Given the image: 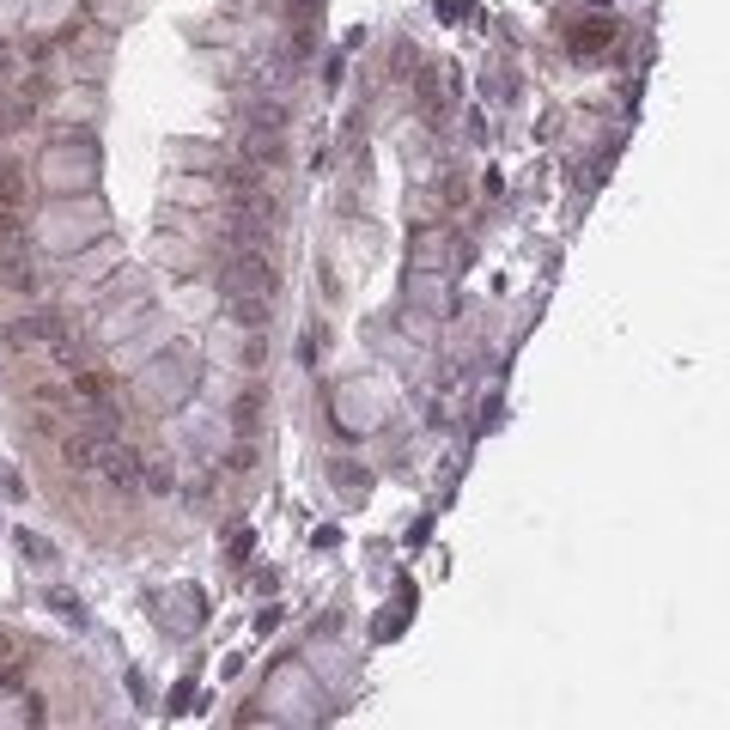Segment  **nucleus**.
I'll return each instance as SVG.
<instances>
[{
	"instance_id": "0eeeda50",
	"label": "nucleus",
	"mask_w": 730,
	"mask_h": 730,
	"mask_svg": "<svg viewBox=\"0 0 730 730\" xmlns=\"http://www.w3.org/2000/svg\"><path fill=\"white\" fill-rule=\"evenodd\" d=\"M19 548L31 554V566H49V560H55V548H49L43 536H31V530H19Z\"/></svg>"
},
{
	"instance_id": "f257e3e1",
	"label": "nucleus",
	"mask_w": 730,
	"mask_h": 730,
	"mask_svg": "<svg viewBox=\"0 0 730 730\" xmlns=\"http://www.w3.org/2000/svg\"><path fill=\"white\" fill-rule=\"evenodd\" d=\"M43 183L49 189H92L98 183V153H92V146H49Z\"/></svg>"
},
{
	"instance_id": "6e6552de",
	"label": "nucleus",
	"mask_w": 730,
	"mask_h": 730,
	"mask_svg": "<svg viewBox=\"0 0 730 730\" xmlns=\"http://www.w3.org/2000/svg\"><path fill=\"white\" fill-rule=\"evenodd\" d=\"M140 481H146V487H153V493H171V487H177V469H165V463H153V469H146Z\"/></svg>"
},
{
	"instance_id": "423d86ee",
	"label": "nucleus",
	"mask_w": 730,
	"mask_h": 730,
	"mask_svg": "<svg viewBox=\"0 0 730 730\" xmlns=\"http://www.w3.org/2000/svg\"><path fill=\"white\" fill-rule=\"evenodd\" d=\"M603 43H609V25H603V19H591L584 31H572V49H578V55H591V49H603Z\"/></svg>"
},
{
	"instance_id": "39448f33",
	"label": "nucleus",
	"mask_w": 730,
	"mask_h": 730,
	"mask_svg": "<svg viewBox=\"0 0 730 730\" xmlns=\"http://www.w3.org/2000/svg\"><path fill=\"white\" fill-rule=\"evenodd\" d=\"M0 280H7V286H31V280H37V274H31V256L7 250V262H0Z\"/></svg>"
},
{
	"instance_id": "20e7f679",
	"label": "nucleus",
	"mask_w": 730,
	"mask_h": 730,
	"mask_svg": "<svg viewBox=\"0 0 730 730\" xmlns=\"http://www.w3.org/2000/svg\"><path fill=\"white\" fill-rule=\"evenodd\" d=\"M226 305H232V317H238L244 329H262V323H268V292H262V286H238V292H226Z\"/></svg>"
},
{
	"instance_id": "7ed1b4c3",
	"label": "nucleus",
	"mask_w": 730,
	"mask_h": 730,
	"mask_svg": "<svg viewBox=\"0 0 730 730\" xmlns=\"http://www.w3.org/2000/svg\"><path fill=\"white\" fill-rule=\"evenodd\" d=\"M98 475H104L110 487H140V475H146V457H140V451H128V445H116V438H110V451H104Z\"/></svg>"
},
{
	"instance_id": "f03ea898",
	"label": "nucleus",
	"mask_w": 730,
	"mask_h": 730,
	"mask_svg": "<svg viewBox=\"0 0 730 730\" xmlns=\"http://www.w3.org/2000/svg\"><path fill=\"white\" fill-rule=\"evenodd\" d=\"M31 219V177L0 153V238H19Z\"/></svg>"
}]
</instances>
